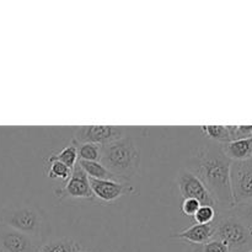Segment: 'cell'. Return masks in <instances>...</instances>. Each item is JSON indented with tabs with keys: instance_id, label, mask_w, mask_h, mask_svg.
Masks as SVG:
<instances>
[{
	"instance_id": "cell-19",
	"label": "cell",
	"mask_w": 252,
	"mask_h": 252,
	"mask_svg": "<svg viewBox=\"0 0 252 252\" xmlns=\"http://www.w3.org/2000/svg\"><path fill=\"white\" fill-rule=\"evenodd\" d=\"M217 211L216 208L209 206H201L197 213L194 214V220L196 224H202V225H207V224H212L217 218Z\"/></svg>"
},
{
	"instance_id": "cell-24",
	"label": "cell",
	"mask_w": 252,
	"mask_h": 252,
	"mask_svg": "<svg viewBox=\"0 0 252 252\" xmlns=\"http://www.w3.org/2000/svg\"><path fill=\"white\" fill-rule=\"evenodd\" d=\"M248 252H252V249H251V250H250V251H248Z\"/></svg>"
},
{
	"instance_id": "cell-11",
	"label": "cell",
	"mask_w": 252,
	"mask_h": 252,
	"mask_svg": "<svg viewBox=\"0 0 252 252\" xmlns=\"http://www.w3.org/2000/svg\"><path fill=\"white\" fill-rule=\"evenodd\" d=\"M214 233V225L212 224H207V225H202V224H194V225L189 226V229H185L181 233L176 234L172 238L181 239V240L189 241V243L193 244V245H204L208 241L212 240Z\"/></svg>"
},
{
	"instance_id": "cell-2",
	"label": "cell",
	"mask_w": 252,
	"mask_h": 252,
	"mask_svg": "<svg viewBox=\"0 0 252 252\" xmlns=\"http://www.w3.org/2000/svg\"><path fill=\"white\" fill-rule=\"evenodd\" d=\"M0 224L10 226L20 233L29 235L41 245L49 233V223L41 208L33 204L12 203L0 209Z\"/></svg>"
},
{
	"instance_id": "cell-3",
	"label": "cell",
	"mask_w": 252,
	"mask_h": 252,
	"mask_svg": "<svg viewBox=\"0 0 252 252\" xmlns=\"http://www.w3.org/2000/svg\"><path fill=\"white\" fill-rule=\"evenodd\" d=\"M100 162L111 174L126 182L139 170V148L133 138L125 135L101 147Z\"/></svg>"
},
{
	"instance_id": "cell-20",
	"label": "cell",
	"mask_w": 252,
	"mask_h": 252,
	"mask_svg": "<svg viewBox=\"0 0 252 252\" xmlns=\"http://www.w3.org/2000/svg\"><path fill=\"white\" fill-rule=\"evenodd\" d=\"M234 211L236 212L239 217L248 224L249 226L252 229V199L248 203L240 204V206L234 207Z\"/></svg>"
},
{
	"instance_id": "cell-15",
	"label": "cell",
	"mask_w": 252,
	"mask_h": 252,
	"mask_svg": "<svg viewBox=\"0 0 252 252\" xmlns=\"http://www.w3.org/2000/svg\"><path fill=\"white\" fill-rule=\"evenodd\" d=\"M78 152H76L75 144L71 143L70 145L64 148L61 152L56 153V154H52L51 157L47 159V162L51 161H59L63 165H65L66 167H69L70 170H73L75 167L76 162H78Z\"/></svg>"
},
{
	"instance_id": "cell-23",
	"label": "cell",
	"mask_w": 252,
	"mask_h": 252,
	"mask_svg": "<svg viewBox=\"0 0 252 252\" xmlns=\"http://www.w3.org/2000/svg\"><path fill=\"white\" fill-rule=\"evenodd\" d=\"M81 252H90V251H88V250H83Z\"/></svg>"
},
{
	"instance_id": "cell-5",
	"label": "cell",
	"mask_w": 252,
	"mask_h": 252,
	"mask_svg": "<svg viewBox=\"0 0 252 252\" xmlns=\"http://www.w3.org/2000/svg\"><path fill=\"white\" fill-rule=\"evenodd\" d=\"M230 185L234 207L252 199V158L245 161L231 162Z\"/></svg>"
},
{
	"instance_id": "cell-16",
	"label": "cell",
	"mask_w": 252,
	"mask_h": 252,
	"mask_svg": "<svg viewBox=\"0 0 252 252\" xmlns=\"http://www.w3.org/2000/svg\"><path fill=\"white\" fill-rule=\"evenodd\" d=\"M202 130L209 139L214 140L217 144H225L230 143V133L228 126H202Z\"/></svg>"
},
{
	"instance_id": "cell-12",
	"label": "cell",
	"mask_w": 252,
	"mask_h": 252,
	"mask_svg": "<svg viewBox=\"0 0 252 252\" xmlns=\"http://www.w3.org/2000/svg\"><path fill=\"white\" fill-rule=\"evenodd\" d=\"M221 152L224 153L231 162L245 161L252 158V135L245 139L234 140V142L220 144Z\"/></svg>"
},
{
	"instance_id": "cell-17",
	"label": "cell",
	"mask_w": 252,
	"mask_h": 252,
	"mask_svg": "<svg viewBox=\"0 0 252 252\" xmlns=\"http://www.w3.org/2000/svg\"><path fill=\"white\" fill-rule=\"evenodd\" d=\"M74 144V143H73ZM78 152V159L84 161H100L101 159V147L93 143H83L75 144Z\"/></svg>"
},
{
	"instance_id": "cell-9",
	"label": "cell",
	"mask_w": 252,
	"mask_h": 252,
	"mask_svg": "<svg viewBox=\"0 0 252 252\" xmlns=\"http://www.w3.org/2000/svg\"><path fill=\"white\" fill-rule=\"evenodd\" d=\"M61 198L66 197V198H74V199H94L93 191L90 187V181H89V176L84 172V170L79 166L76 162L75 167L71 171L70 179L68 180L66 185L58 191H56Z\"/></svg>"
},
{
	"instance_id": "cell-6",
	"label": "cell",
	"mask_w": 252,
	"mask_h": 252,
	"mask_svg": "<svg viewBox=\"0 0 252 252\" xmlns=\"http://www.w3.org/2000/svg\"><path fill=\"white\" fill-rule=\"evenodd\" d=\"M177 187H179L180 194L182 198H192L196 199L201 203V206H209L213 207L218 211V204H217L216 199L212 196L211 192L208 191L203 182L194 176L191 171L187 169H181L177 174L176 179Z\"/></svg>"
},
{
	"instance_id": "cell-4",
	"label": "cell",
	"mask_w": 252,
	"mask_h": 252,
	"mask_svg": "<svg viewBox=\"0 0 252 252\" xmlns=\"http://www.w3.org/2000/svg\"><path fill=\"white\" fill-rule=\"evenodd\" d=\"M213 225L212 240L223 243L229 252H248L252 249V229L233 208L218 211Z\"/></svg>"
},
{
	"instance_id": "cell-18",
	"label": "cell",
	"mask_w": 252,
	"mask_h": 252,
	"mask_svg": "<svg viewBox=\"0 0 252 252\" xmlns=\"http://www.w3.org/2000/svg\"><path fill=\"white\" fill-rule=\"evenodd\" d=\"M71 171L69 167H66L65 165H63L59 161H51L49 162V169H48V177L51 179H61L62 181H66L70 179Z\"/></svg>"
},
{
	"instance_id": "cell-21",
	"label": "cell",
	"mask_w": 252,
	"mask_h": 252,
	"mask_svg": "<svg viewBox=\"0 0 252 252\" xmlns=\"http://www.w3.org/2000/svg\"><path fill=\"white\" fill-rule=\"evenodd\" d=\"M194 252H229V250L220 241L211 240L204 245H199Z\"/></svg>"
},
{
	"instance_id": "cell-14",
	"label": "cell",
	"mask_w": 252,
	"mask_h": 252,
	"mask_svg": "<svg viewBox=\"0 0 252 252\" xmlns=\"http://www.w3.org/2000/svg\"><path fill=\"white\" fill-rule=\"evenodd\" d=\"M83 249L70 238H62L57 240H49L42 243L38 248V252H81Z\"/></svg>"
},
{
	"instance_id": "cell-8",
	"label": "cell",
	"mask_w": 252,
	"mask_h": 252,
	"mask_svg": "<svg viewBox=\"0 0 252 252\" xmlns=\"http://www.w3.org/2000/svg\"><path fill=\"white\" fill-rule=\"evenodd\" d=\"M39 244L29 235L0 224V252H38Z\"/></svg>"
},
{
	"instance_id": "cell-7",
	"label": "cell",
	"mask_w": 252,
	"mask_h": 252,
	"mask_svg": "<svg viewBox=\"0 0 252 252\" xmlns=\"http://www.w3.org/2000/svg\"><path fill=\"white\" fill-rule=\"evenodd\" d=\"M126 130L123 127L115 126H83L76 127L74 132V144H83V143H93L100 147L108 144L111 142L125 137Z\"/></svg>"
},
{
	"instance_id": "cell-10",
	"label": "cell",
	"mask_w": 252,
	"mask_h": 252,
	"mask_svg": "<svg viewBox=\"0 0 252 252\" xmlns=\"http://www.w3.org/2000/svg\"><path fill=\"white\" fill-rule=\"evenodd\" d=\"M89 181H90L94 197H96V199L103 202V203H112L127 193L134 192L132 187L127 186L125 182L111 181V180H95L90 179V177H89Z\"/></svg>"
},
{
	"instance_id": "cell-13",
	"label": "cell",
	"mask_w": 252,
	"mask_h": 252,
	"mask_svg": "<svg viewBox=\"0 0 252 252\" xmlns=\"http://www.w3.org/2000/svg\"><path fill=\"white\" fill-rule=\"evenodd\" d=\"M78 164L90 179L111 180V181L123 182L122 180H120L115 175L111 174L100 161H84V160H78Z\"/></svg>"
},
{
	"instance_id": "cell-22",
	"label": "cell",
	"mask_w": 252,
	"mask_h": 252,
	"mask_svg": "<svg viewBox=\"0 0 252 252\" xmlns=\"http://www.w3.org/2000/svg\"><path fill=\"white\" fill-rule=\"evenodd\" d=\"M199 207H201V203L198 201H196V199L185 198L181 204V212L187 217H194V214L197 213Z\"/></svg>"
},
{
	"instance_id": "cell-1",
	"label": "cell",
	"mask_w": 252,
	"mask_h": 252,
	"mask_svg": "<svg viewBox=\"0 0 252 252\" xmlns=\"http://www.w3.org/2000/svg\"><path fill=\"white\" fill-rule=\"evenodd\" d=\"M230 167L231 160L221 152L220 144L207 143L189 158L185 169L203 182L216 199L218 211H226L234 208Z\"/></svg>"
}]
</instances>
